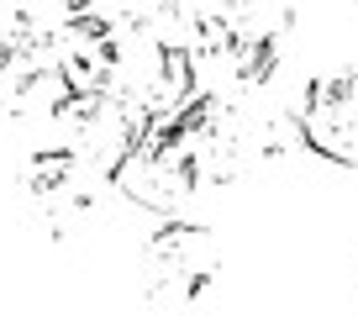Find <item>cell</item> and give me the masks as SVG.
<instances>
[{
  "instance_id": "obj_3",
  "label": "cell",
  "mask_w": 358,
  "mask_h": 316,
  "mask_svg": "<svg viewBox=\"0 0 358 316\" xmlns=\"http://www.w3.org/2000/svg\"><path fill=\"white\" fill-rule=\"evenodd\" d=\"M216 274H222V243L211 227L169 216L153 232V243H148V301L190 306L211 290Z\"/></svg>"
},
{
  "instance_id": "obj_2",
  "label": "cell",
  "mask_w": 358,
  "mask_h": 316,
  "mask_svg": "<svg viewBox=\"0 0 358 316\" xmlns=\"http://www.w3.org/2000/svg\"><path fill=\"white\" fill-rule=\"evenodd\" d=\"M295 127L301 148H311L327 164L358 169V64L322 69L295 95Z\"/></svg>"
},
{
  "instance_id": "obj_4",
  "label": "cell",
  "mask_w": 358,
  "mask_h": 316,
  "mask_svg": "<svg viewBox=\"0 0 358 316\" xmlns=\"http://www.w3.org/2000/svg\"><path fill=\"white\" fill-rule=\"evenodd\" d=\"M111 185L127 195L132 206H143V211H158V216H179L190 211L195 201L206 195V185L195 180L190 158L174 148V137L164 132L158 122H148V132L137 137V148L116 164Z\"/></svg>"
},
{
  "instance_id": "obj_1",
  "label": "cell",
  "mask_w": 358,
  "mask_h": 316,
  "mask_svg": "<svg viewBox=\"0 0 358 316\" xmlns=\"http://www.w3.org/2000/svg\"><path fill=\"white\" fill-rule=\"evenodd\" d=\"M106 190H116L111 174H101L95 164H85L69 148H43L32 158V169H27V195H32L37 216L58 237H79L90 232V222H101Z\"/></svg>"
},
{
  "instance_id": "obj_5",
  "label": "cell",
  "mask_w": 358,
  "mask_h": 316,
  "mask_svg": "<svg viewBox=\"0 0 358 316\" xmlns=\"http://www.w3.org/2000/svg\"><path fill=\"white\" fill-rule=\"evenodd\" d=\"M53 132H58V148L79 153L101 174H116V164H122L137 148V137L148 132V116L137 111L132 101H122V95L95 90V95H74V101L58 111Z\"/></svg>"
}]
</instances>
